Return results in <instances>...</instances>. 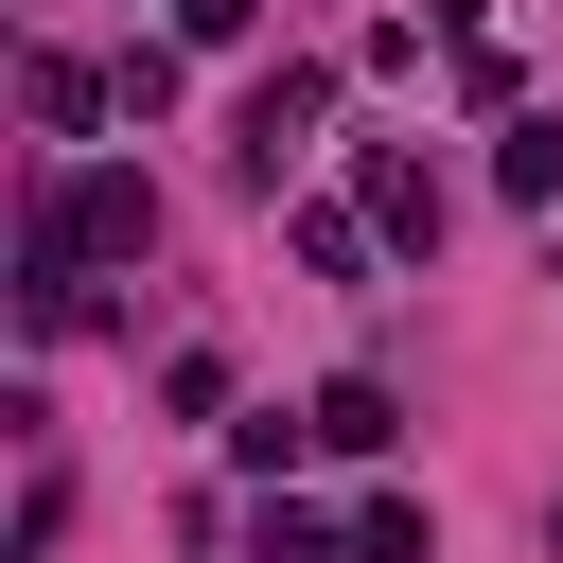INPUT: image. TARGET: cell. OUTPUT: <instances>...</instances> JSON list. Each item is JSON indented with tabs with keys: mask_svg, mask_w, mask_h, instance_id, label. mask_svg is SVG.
Segmentation results:
<instances>
[{
	"mask_svg": "<svg viewBox=\"0 0 563 563\" xmlns=\"http://www.w3.org/2000/svg\"><path fill=\"white\" fill-rule=\"evenodd\" d=\"M317 106H334V70H264V88H246V141H229V158H246V194H282V158L317 141Z\"/></svg>",
	"mask_w": 563,
	"mask_h": 563,
	"instance_id": "obj_1",
	"label": "cell"
},
{
	"mask_svg": "<svg viewBox=\"0 0 563 563\" xmlns=\"http://www.w3.org/2000/svg\"><path fill=\"white\" fill-rule=\"evenodd\" d=\"M53 211H70V246H88V264H141V246H158V194H141L123 158H88V176H70Z\"/></svg>",
	"mask_w": 563,
	"mask_h": 563,
	"instance_id": "obj_2",
	"label": "cell"
},
{
	"mask_svg": "<svg viewBox=\"0 0 563 563\" xmlns=\"http://www.w3.org/2000/svg\"><path fill=\"white\" fill-rule=\"evenodd\" d=\"M352 176H369V229H387V246H440V176H422V158H387V141H369Z\"/></svg>",
	"mask_w": 563,
	"mask_h": 563,
	"instance_id": "obj_3",
	"label": "cell"
},
{
	"mask_svg": "<svg viewBox=\"0 0 563 563\" xmlns=\"http://www.w3.org/2000/svg\"><path fill=\"white\" fill-rule=\"evenodd\" d=\"M317 440H334V457H387V440H405V405H387L369 369H334V387H317Z\"/></svg>",
	"mask_w": 563,
	"mask_h": 563,
	"instance_id": "obj_4",
	"label": "cell"
},
{
	"mask_svg": "<svg viewBox=\"0 0 563 563\" xmlns=\"http://www.w3.org/2000/svg\"><path fill=\"white\" fill-rule=\"evenodd\" d=\"M493 176H510L528 211H563V123H510V141H493Z\"/></svg>",
	"mask_w": 563,
	"mask_h": 563,
	"instance_id": "obj_5",
	"label": "cell"
},
{
	"mask_svg": "<svg viewBox=\"0 0 563 563\" xmlns=\"http://www.w3.org/2000/svg\"><path fill=\"white\" fill-rule=\"evenodd\" d=\"M299 440H317V405H299V422H282V405H246V422H229V475H282Z\"/></svg>",
	"mask_w": 563,
	"mask_h": 563,
	"instance_id": "obj_6",
	"label": "cell"
},
{
	"mask_svg": "<svg viewBox=\"0 0 563 563\" xmlns=\"http://www.w3.org/2000/svg\"><path fill=\"white\" fill-rule=\"evenodd\" d=\"M352 563H440V545H422V510H405V493H369V510H352Z\"/></svg>",
	"mask_w": 563,
	"mask_h": 563,
	"instance_id": "obj_7",
	"label": "cell"
},
{
	"mask_svg": "<svg viewBox=\"0 0 563 563\" xmlns=\"http://www.w3.org/2000/svg\"><path fill=\"white\" fill-rule=\"evenodd\" d=\"M246 18H264V0H176V53H229Z\"/></svg>",
	"mask_w": 563,
	"mask_h": 563,
	"instance_id": "obj_8",
	"label": "cell"
},
{
	"mask_svg": "<svg viewBox=\"0 0 563 563\" xmlns=\"http://www.w3.org/2000/svg\"><path fill=\"white\" fill-rule=\"evenodd\" d=\"M545 545H563V510H545Z\"/></svg>",
	"mask_w": 563,
	"mask_h": 563,
	"instance_id": "obj_9",
	"label": "cell"
}]
</instances>
